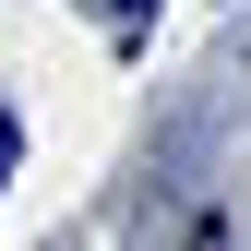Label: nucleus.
Segmentation results:
<instances>
[{
	"label": "nucleus",
	"mask_w": 251,
	"mask_h": 251,
	"mask_svg": "<svg viewBox=\"0 0 251 251\" xmlns=\"http://www.w3.org/2000/svg\"><path fill=\"white\" fill-rule=\"evenodd\" d=\"M96 24H108L120 48H144V24H155V0H96Z\"/></svg>",
	"instance_id": "nucleus-1"
},
{
	"label": "nucleus",
	"mask_w": 251,
	"mask_h": 251,
	"mask_svg": "<svg viewBox=\"0 0 251 251\" xmlns=\"http://www.w3.org/2000/svg\"><path fill=\"white\" fill-rule=\"evenodd\" d=\"M12 155H24V132H12V108H0V179H12Z\"/></svg>",
	"instance_id": "nucleus-2"
}]
</instances>
